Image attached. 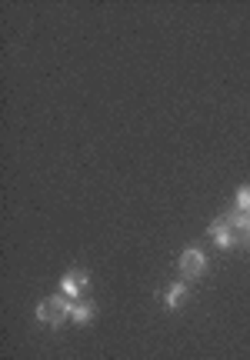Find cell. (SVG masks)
Instances as JSON below:
<instances>
[{
  "label": "cell",
  "mask_w": 250,
  "mask_h": 360,
  "mask_svg": "<svg viewBox=\"0 0 250 360\" xmlns=\"http://www.w3.org/2000/svg\"><path fill=\"white\" fill-rule=\"evenodd\" d=\"M184 294H187V283H173V287H171V294H167V307L177 310V304L184 300Z\"/></svg>",
  "instance_id": "6"
},
{
  "label": "cell",
  "mask_w": 250,
  "mask_h": 360,
  "mask_svg": "<svg viewBox=\"0 0 250 360\" xmlns=\"http://www.w3.org/2000/svg\"><path fill=\"white\" fill-rule=\"evenodd\" d=\"M87 287H91V274H87V270H67L64 281H60V290H64L70 300H74V297H84Z\"/></svg>",
  "instance_id": "4"
},
{
  "label": "cell",
  "mask_w": 250,
  "mask_h": 360,
  "mask_svg": "<svg viewBox=\"0 0 250 360\" xmlns=\"http://www.w3.org/2000/svg\"><path fill=\"white\" fill-rule=\"evenodd\" d=\"M237 207L244 217H250V187H240L237 191Z\"/></svg>",
  "instance_id": "7"
},
{
  "label": "cell",
  "mask_w": 250,
  "mask_h": 360,
  "mask_svg": "<svg viewBox=\"0 0 250 360\" xmlns=\"http://www.w3.org/2000/svg\"><path fill=\"white\" fill-rule=\"evenodd\" d=\"M91 317H93V304H91V300H84V304H74V317H70V321L87 323Z\"/></svg>",
  "instance_id": "5"
},
{
  "label": "cell",
  "mask_w": 250,
  "mask_h": 360,
  "mask_svg": "<svg viewBox=\"0 0 250 360\" xmlns=\"http://www.w3.org/2000/svg\"><path fill=\"white\" fill-rule=\"evenodd\" d=\"M70 317H74V300L67 294H51L37 304V321L47 323V327H60Z\"/></svg>",
  "instance_id": "2"
},
{
  "label": "cell",
  "mask_w": 250,
  "mask_h": 360,
  "mask_svg": "<svg viewBox=\"0 0 250 360\" xmlns=\"http://www.w3.org/2000/svg\"><path fill=\"white\" fill-rule=\"evenodd\" d=\"M211 237L217 247H224V250H234V247H250V217H244L240 210L234 214H224V217H217L211 224Z\"/></svg>",
  "instance_id": "1"
},
{
  "label": "cell",
  "mask_w": 250,
  "mask_h": 360,
  "mask_svg": "<svg viewBox=\"0 0 250 360\" xmlns=\"http://www.w3.org/2000/svg\"><path fill=\"white\" fill-rule=\"evenodd\" d=\"M177 270H180L184 281H197L200 274H207V254L200 247H187L180 260H177Z\"/></svg>",
  "instance_id": "3"
}]
</instances>
